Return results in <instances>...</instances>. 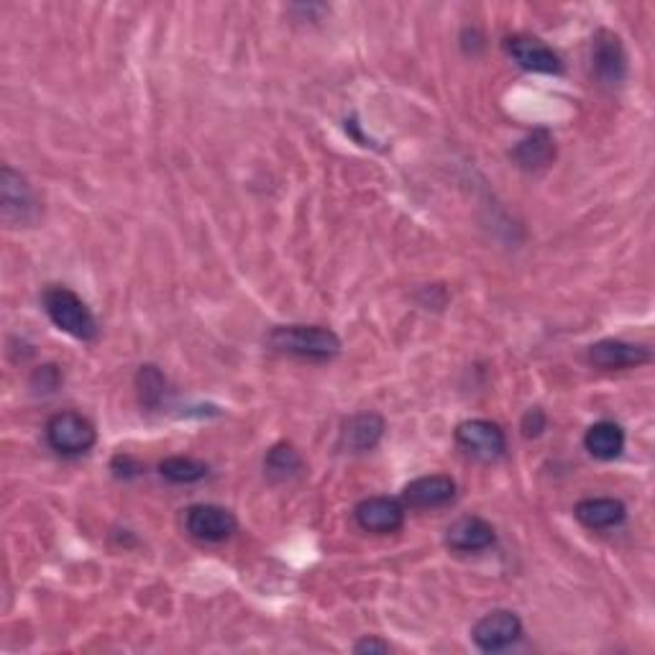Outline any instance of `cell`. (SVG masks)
<instances>
[{"mask_svg": "<svg viewBox=\"0 0 655 655\" xmlns=\"http://www.w3.org/2000/svg\"><path fill=\"white\" fill-rule=\"evenodd\" d=\"M266 346L310 361H331L341 354L339 333L325 325H276L266 335Z\"/></svg>", "mask_w": 655, "mask_h": 655, "instance_id": "6da1fadb", "label": "cell"}, {"mask_svg": "<svg viewBox=\"0 0 655 655\" xmlns=\"http://www.w3.org/2000/svg\"><path fill=\"white\" fill-rule=\"evenodd\" d=\"M41 305H44L49 321L60 328L62 333L72 335L78 341H95L98 321L78 292H72L70 288H60V284H49L41 292Z\"/></svg>", "mask_w": 655, "mask_h": 655, "instance_id": "7a4b0ae2", "label": "cell"}, {"mask_svg": "<svg viewBox=\"0 0 655 655\" xmlns=\"http://www.w3.org/2000/svg\"><path fill=\"white\" fill-rule=\"evenodd\" d=\"M44 433L52 451L70 458L85 456V453H90L92 446L98 443L95 425H92L85 415L72 413V410L49 417Z\"/></svg>", "mask_w": 655, "mask_h": 655, "instance_id": "3957f363", "label": "cell"}, {"mask_svg": "<svg viewBox=\"0 0 655 655\" xmlns=\"http://www.w3.org/2000/svg\"><path fill=\"white\" fill-rule=\"evenodd\" d=\"M456 443L468 458L478 464H494L507 453V435L497 423L492 420H464L456 427Z\"/></svg>", "mask_w": 655, "mask_h": 655, "instance_id": "277c9868", "label": "cell"}, {"mask_svg": "<svg viewBox=\"0 0 655 655\" xmlns=\"http://www.w3.org/2000/svg\"><path fill=\"white\" fill-rule=\"evenodd\" d=\"M0 210H3V221L16 229L37 223L39 218V200L33 195L29 180L13 167H3L0 172Z\"/></svg>", "mask_w": 655, "mask_h": 655, "instance_id": "5b68a950", "label": "cell"}, {"mask_svg": "<svg viewBox=\"0 0 655 655\" xmlns=\"http://www.w3.org/2000/svg\"><path fill=\"white\" fill-rule=\"evenodd\" d=\"M592 70L596 80L607 88L623 85L627 78V52L615 31L599 29L592 41Z\"/></svg>", "mask_w": 655, "mask_h": 655, "instance_id": "8992f818", "label": "cell"}, {"mask_svg": "<svg viewBox=\"0 0 655 655\" xmlns=\"http://www.w3.org/2000/svg\"><path fill=\"white\" fill-rule=\"evenodd\" d=\"M520 637H523V619L512 609H494L478 619L472 629V641L484 653L507 651Z\"/></svg>", "mask_w": 655, "mask_h": 655, "instance_id": "52a82bcc", "label": "cell"}, {"mask_svg": "<svg viewBox=\"0 0 655 655\" xmlns=\"http://www.w3.org/2000/svg\"><path fill=\"white\" fill-rule=\"evenodd\" d=\"M184 531L195 541L223 543L239 531V520L221 505H192L184 512Z\"/></svg>", "mask_w": 655, "mask_h": 655, "instance_id": "ba28073f", "label": "cell"}, {"mask_svg": "<svg viewBox=\"0 0 655 655\" xmlns=\"http://www.w3.org/2000/svg\"><path fill=\"white\" fill-rule=\"evenodd\" d=\"M507 54L515 60L523 70L537 72V74H561L564 72V62L545 41L527 37V33H515V37L505 39Z\"/></svg>", "mask_w": 655, "mask_h": 655, "instance_id": "9c48e42d", "label": "cell"}, {"mask_svg": "<svg viewBox=\"0 0 655 655\" xmlns=\"http://www.w3.org/2000/svg\"><path fill=\"white\" fill-rule=\"evenodd\" d=\"M354 520L361 531L390 535L405 525V505L392 497H366L356 505Z\"/></svg>", "mask_w": 655, "mask_h": 655, "instance_id": "30bf717a", "label": "cell"}, {"mask_svg": "<svg viewBox=\"0 0 655 655\" xmlns=\"http://www.w3.org/2000/svg\"><path fill=\"white\" fill-rule=\"evenodd\" d=\"M456 500V482L446 474H431L413 478L402 490V502L415 510H439Z\"/></svg>", "mask_w": 655, "mask_h": 655, "instance_id": "8fae6325", "label": "cell"}, {"mask_svg": "<svg viewBox=\"0 0 655 655\" xmlns=\"http://www.w3.org/2000/svg\"><path fill=\"white\" fill-rule=\"evenodd\" d=\"M384 417L376 413H359L351 415L346 423L341 425L339 433V449L346 453H369L380 446L384 439Z\"/></svg>", "mask_w": 655, "mask_h": 655, "instance_id": "7c38bea8", "label": "cell"}, {"mask_svg": "<svg viewBox=\"0 0 655 655\" xmlns=\"http://www.w3.org/2000/svg\"><path fill=\"white\" fill-rule=\"evenodd\" d=\"M590 361L604 372H617V369H633L648 364L651 351L641 343H629L619 339H602L590 349Z\"/></svg>", "mask_w": 655, "mask_h": 655, "instance_id": "4fadbf2b", "label": "cell"}, {"mask_svg": "<svg viewBox=\"0 0 655 655\" xmlns=\"http://www.w3.org/2000/svg\"><path fill=\"white\" fill-rule=\"evenodd\" d=\"M494 543H497V533L492 523L476 515L456 520L446 531V545L456 553H478L492 548Z\"/></svg>", "mask_w": 655, "mask_h": 655, "instance_id": "5bb4252c", "label": "cell"}, {"mask_svg": "<svg viewBox=\"0 0 655 655\" xmlns=\"http://www.w3.org/2000/svg\"><path fill=\"white\" fill-rule=\"evenodd\" d=\"M574 515L590 531H609L625 523L627 507L615 497H586L574 507Z\"/></svg>", "mask_w": 655, "mask_h": 655, "instance_id": "9a60e30c", "label": "cell"}, {"mask_svg": "<svg viewBox=\"0 0 655 655\" xmlns=\"http://www.w3.org/2000/svg\"><path fill=\"white\" fill-rule=\"evenodd\" d=\"M584 449L599 461H615L625 451V431L612 420H599L586 431Z\"/></svg>", "mask_w": 655, "mask_h": 655, "instance_id": "2e32d148", "label": "cell"}, {"mask_svg": "<svg viewBox=\"0 0 655 655\" xmlns=\"http://www.w3.org/2000/svg\"><path fill=\"white\" fill-rule=\"evenodd\" d=\"M556 157V141L548 131H533L512 149V159L523 167V170H543Z\"/></svg>", "mask_w": 655, "mask_h": 655, "instance_id": "e0dca14e", "label": "cell"}, {"mask_svg": "<svg viewBox=\"0 0 655 655\" xmlns=\"http://www.w3.org/2000/svg\"><path fill=\"white\" fill-rule=\"evenodd\" d=\"M305 468V461H302L300 453L288 446V443H276L274 449L266 451L264 458V472L272 482H290V478H298Z\"/></svg>", "mask_w": 655, "mask_h": 655, "instance_id": "ac0fdd59", "label": "cell"}, {"mask_svg": "<svg viewBox=\"0 0 655 655\" xmlns=\"http://www.w3.org/2000/svg\"><path fill=\"white\" fill-rule=\"evenodd\" d=\"M159 474L172 484H195L208 476V464L192 456H170L159 464Z\"/></svg>", "mask_w": 655, "mask_h": 655, "instance_id": "d6986e66", "label": "cell"}, {"mask_svg": "<svg viewBox=\"0 0 655 655\" xmlns=\"http://www.w3.org/2000/svg\"><path fill=\"white\" fill-rule=\"evenodd\" d=\"M139 400L147 410H159L167 400V376L154 364H144L137 374Z\"/></svg>", "mask_w": 655, "mask_h": 655, "instance_id": "ffe728a7", "label": "cell"}, {"mask_svg": "<svg viewBox=\"0 0 655 655\" xmlns=\"http://www.w3.org/2000/svg\"><path fill=\"white\" fill-rule=\"evenodd\" d=\"M60 382H62V374H60V369L57 366H39L37 372H33V376H31V387L37 390V392H54L57 387H60Z\"/></svg>", "mask_w": 655, "mask_h": 655, "instance_id": "44dd1931", "label": "cell"}, {"mask_svg": "<svg viewBox=\"0 0 655 655\" xmlns=\"http://www.w3.org/2000/svg\"><path fill=\"white\" fill-rule=\"evenodd\" d=\"M545 427H548V417H545V413L541 407H531L523 415V435H525V439H537V435H543Z\"/></svg>", "mask_w": 655, "mask_h": 655, "instance_id": "7402d4cb", "label": "cell"}, {"mask_svg": "<svg viewBox=\"0 0 655 655\" xmlns=\"http://www.w3.org/2000/svg\"><path fill=\"white\" fill-rule=\"evenodd\" d=\"M111 468L119 478H131V476H137L141 472L139 461L133 456H129V453H119V456H113Z\"/></svg>", "mask_w": 655, "mask_h": 655, "instance_id": "603a6c76", "label": "cell"}, {"mask_svg": "<svg viewBox=\"0 0 655 655\" xmlns=\"http://www.w3.org/2000/svg\"><path fill=\"white\" fill-rule=\"evenodd\" d=\"M354 653H390V643L380 641V637H361V641L354 645Z\"/></svg>", "mask_w": 655, "mask_h": 655, "instance_id": "cb8c5ba5", "label": "cell"}]
</instances>
